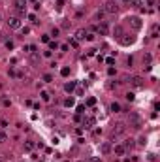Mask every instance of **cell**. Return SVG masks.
Instances as JSON below:
<instances>
[{"label": "cell", "mask_w": 160, "mask_h": 162, "mask_svg": "<svg viewBox=\"0 0 160 162\" xmlns=\"http://www.w3.org/2000/svg\"><path fill=\"white\" fill-rule=\"evenodd\" d=\"M107 76H115V68H107Z\"/></svg>", "instance_id": "36"}, {"label": "cell", "mask_w": 160, "mask_h": 162, "mask_svg": "<svg viewBox=\"0 0 160 162\" xmlns=\"http://www.w3.org/2000/svg\"><path fill=\"white\" fill-rule=\"evenodd\" d=\"M0 40H2V34H0Z\"/></svg>", "instance_id": "43"}, {"label": "cell", "mask_w": 160, "mask_h": 162, "mask_svg": "<svg viewBox=\"0 0 160 162\" xmlns=\"http://www.w3.org/2000/svg\"><path fill=\"white\" fill-rule=\"evenodd\" d=\"M104 13H106V11H96V19H100V21H102V19H104Z\"/></svg>", "instance_id": "26"}, {"label": "cell", "mask_w": 160, "mask_h": 162, "mask_svg": "<svg viewBox=\"0 0 160 162\" xmlns=\"http://www.w3.org/2000/svg\"><path fill=\"white\" fill-rule=\"evenodd\" d=\"M94 122H96L94 117H87V119L83 121V126H85V128H93V126H94Z\"/></svg>", "instance_id": "10"}, {"label": "cell", "mask_w": 160, "mask_h": 162, "mask_svg": "<svg viewBox=\"0 0 160 162\" xmlns=\"http://www.w3.org/2000/svg\"><path fill=\"white\" fill-rule=\"evenodd\" d=\"M89 162H102V159H98V156H90Z\"/></svg>", "instance_id": "32"}, {"label": "cell", "mask_w": 160, "mask_h": 162, "mask_svg": "<svg viewBox=\"0 0 160 162\" xmlns=\"http://www.w3.org/2000/svg\"><path fill=\"white\" fill-rule=\"evenodd\" d=\"M6 47H8V49H13V42L8 40V42H6Z\"/></svg>", "instance_id": "33"}, {"label": "cell", "mask_w": 160, "mask_h": 162, "mask_svg": "<svg viewBox=\"0 0 160 162\" xmlns=\"http://www.w3.org/2000/svg\"><path fill=\"white\" fill-rule=\"evenodd\" d=\"M128 124H130L132 128L139 130L143 126V121H141V117H139L138 113H130V117H128Z\"/></svg>", "instance_id": "1"}, {"label": "cell", "mask_w": 160, "mask_h": 162, "mask_svg": "<svg viewBox=\"0 0 160 162\" xmlns=\"http://www.w3.org/2000/svg\"><path fill=\"white\" fill-rule=\"evenodd\" d=\"M122 145H125V149H132V147H134V140H126Z\"/></svg>", "instance_id": "19"}, {"label": "cell", "mask_w": 160, "mask_h": 162, "mask_svg": "<svg viewBox=\"0 0 160 162\" xmlns=\"http://www.w3.org/2000/svg\"><path fill=\"white\" fill-rule=\"evenodd\" d=\"M106 62H107V64H115V58H113V57H109V58H107Z\"/></svg>", "instance_id": "39"}, {"label": "cell", "mask_w": 160, "mask_h": 162, "mask_svg": "<svg viewBox=\"0 0 160 162\" xmlns=\"http://www.w3.org/2000/svg\"><path fill=\"white\" fill-rule=\"evenodd\" d=\"M136 4V8H143V0H132Z\"/></svg>", "instance_id": "27"}, {"label": "cell", "mask_w": 160, "mask_h": 162, "mask_svg": "<svg viewBox=\"0 0 160 162\" xmlns=\"http://www.w3.org/2000/svg\"><path fill=\"white\" fill-rule=\"evenodd\" d=\"M96 32H100L102 36H107V34H109V26H107V23H100V25L96 26Z\"/></svg>", "instance_id": "8"}, {"label": "cell", "mask_w": 160, "mask_h": 162, "mask_svg": "<svg viewBox=\"0 0 160 162\" xmlns=\"http://www.w3.org/2000/svg\"><path fill=\"white\" fill-rule=\"evenodd\" d=\"M61 76H64V77H68V76H70V68H68V66H64V68L61 70Z\"/></svg>", "instance_id": "21"}, {"label": "cell", "mask_w": 160, "mask_h": 162, "mask_svg": "<svg viewBox=\"0 0 160 162\" xmlns=\"http://www.w3.org/2000/svg\"><path fill=\"white\" fill-rule=\"evenodd\" d=\"M145 141H147V138H145V136L139 138V145H145Z\"/></svg>", "instance_id": "37"}, {"label": "cell", "mask_w": 160, "mask_h": 162, "mask_svg": "<svg viewBox=\"0 0 160 162\" xmlns=\"http://www.w3.org/2000/svg\"><path fill=\"white\" fill-rule=\"evenodd\" d=\"M8 140V136H6V132L4 130H0V143H4V141Z\"/></svg>", "instance_id": "23"}, {"label": "cell", "mask_w": 160, "mask_h": 162, "mask_svg": "<svg viewBox=\"0 0 160 162\" xmlns=\"http://www.w3.org/2000/svg\"><path fill=\"white\" fill-rule=\"evenodd\" d=\"M151 38H158V25H154L151 29Z\"/></svg>", "instance_id": "18"}, {"label": "cell", "mask_w": 160, "mask_h": 162, "mask_svg": "<svg viewBox=\"0 0 160 162\" xmlns=\"http://www.w3.org/2000/svg\"><path fill=\"white\" fill-rule=\"evenodd\" d=\"M77 43H79V42L75 40V38H72V40H70V45H74V47H77Z\"/></svg>", "instance_id": "34"}, {"label": "cell", "mask_w": 160, "mask_h": 162, "mask_svg": "<svg viewBox=\"0 0 160 162\" xmlns=\"http://www.w3.org/2000/svg\"><path fill=\"white\" fill-rule=\"evenodd\" d=\"M43 81H45V83H51V81H53V76H51V74H45V76H43Z\"/></svg>", "instance_id": "25"}, {"label": "cell", "mask_w": 160, "mask_h": 162, "mask_svg": "<svg viewBox=\"0 0 160 162\" xmlns=\"http://www.w3.org/2000/svg\"><path fill=\"white\" fill-rule=\"evenodd\" d=\"M62 6H64V2H62V0H58V2H57V10H62Z\"/></svg>", "instance_id": "38"}, {"label": "cell", "mask_w": 160, "mask_h": 162, "mask_svg": "<svg viewBox=\"0 0 160 162\" xmlns=\"http://www.w3.org/2000/svg\"><path fill=\"white\" fill-rule=\"evenodd\" d=\"M8 26H10V29H21V21H19V17H13V15H11V17L8 19Z\"/></svg>", "instance_id": "6"}, {"label": "cell", "mask_w": 160, "mask_h": 162, "mask_svg": "<svg viewBox=\"0 0 160 162\" xmlns=\"http://www.w3.org/2000/svg\"><path fill=\"white\" fill-rule=\"evenodd\" d=\"M104 11H106V13H117L119 11V6H117V2H115V0H109V2H106L104 4Z\"/></svg>", "instance_id": "3"}, {"label": "cell", "mask_w": 160, "mask_h": 162, "mask_svg": "<svg viewBox=\"0 0 160 162\" xmlns=\"http://www.w3.org/2000/svg\"><path fill=\"white\" fill-rule=\"evenodd\" d=\"M128 23H130V26L134 30H139V29H141V25H143L139 17H130V19H128Z\"/></svg>", "instance_id": "5"}, {"label": "cell", "mask_w": 160, "mask_h": 162, "mask_svg": "<svg viewBox=\"0 0 160 162\" xmlns=\"http://www.w3.org/2000/svg\"><path fill=\"white\" fill-rule=\"evenodd\" d=\"M34 149V143L32 141H25V151H32Z\"/></svg>", "instance_id": "22"}, {"label": "cell", "mask_w": 160, "mask_h": 162, "mask_svg": "<svg viewBox=\"0 0 160 162\" xmlns=\"http://www.w3.org/2000/svg\"><path fill=\"white\" fill-rule=\"evenodd\" d=\"M8 126V121H4V119H0V130H4Z\"/></svg>", "instance_id": "31"}, {"label": "cell", "mask_w": 160, "mask_h": 162, "mask_svg": "<svg viewBox=\"0 0 160 162\" xmlns=\"http://www.w3.org/2000/svg\"><path fill=\"white\" fill-rule=\"evenodd\" d=\"M64 90H66V92H74L75 90V81H68L66 85H64Z\"/></svg>", "instance_id": "12"}, {"label": "cell", "mask_w": 160, "mask_h": 162, "mask_svg": "<svg viewBox=\"0 0 160 162\" xmlns=\"http://www.w3.org/2000/svg\"><path fill=\"white\" fill-rule=\"evenodd\" d=\"M49 49H58V43L57 42H49Z\"/></svg>", "instance_id": "28"}, {"label": "cell", "mask_w": 160, "mask_h": 162, "mask_svg": "<svg viewBox=\"0 0 160 162\" xmlns=\"http://www.w3.org/2000/svg\"><path fill=\"white\" fill-rule=\"evenodd\" d=\"M64 106H66V108H74V106H75V100H74V98H66V100H64Z\"/></svg>", "instance_id": "15"}, {"label": "cell", "mask_w": 160, "mask_h": 162, "mask_svg": "<svg viewBox=\"0 0 160 162\" xmlns=\"http://www.w3.org/2000/svg\"><path fill=\"white\" fill-rule=\"evenodd\" d=\"M0 162H6V160H4V159H2V156H0Z\"/></svg>", "instance_id": "41"}, {"label": "cell", "mask_w": 160, "mask_h": 162, "mask_svg": "<svg viewBox=\"0 0 160 162\" xmlns=\"http://www.w3.org/2000/svg\"><path fill=\"white\" fill-rule=\"evenodd\" d=\"M125 2H130V0H125Z\"/></svg>", "instance_id": "44"}, {"label": "cell", "mask_w": 160, "mask_h": 162, "mask_svg": "<svg viewBox=\"0 0 160 162\" xmlns=\"http://www.w3.org/2000/svg\"><path fill=\"white\" fill-rule=\"evenodd\" d=\"M13 6H15V10H17L21 15H25V6H26V0H15V2H13Z\"/></svg>", "instance_id": "7"}, {"label": "cell", "mask_w": 160, "mask_h": 162, "mask_svg": "<svg viewBox=\"0 0 160 162\" xmlns=\"http://www.w3.org/2000/svg\"><path fill=\"white\" fill-rule=\"evenodd\" d=\"M128 83H130L132 87H136V89H141L143 85H145V83H143V79L139 76H130L128 77Z\"/></svg>", "instance_id": "4"}, {"label": "cell", "mask_w": 160, "mask_h": 162, "mask_svg": "<svg viewBox=\"0 0 160 162\" xmlns=\"http://www.w3.org/2000/svg\"><path fill=\"white\" fill-rule=\"evenodd\" d=\"M40 96H42L43 102H49V100H51V94L47 92V90H42V92H40Z\"/></svg>", "instance_id": "16"}, {"label": "cell", "mask_w": 160, "mask_h": 162, "mask_svg": "<svg viewBox=\"0 0 160 162\" xmlns=\"http://www.w3.org/2000/svg\"><path fill=\"white\" fill-rule=\"evenodd\" d=\"M111 111L119 113V111H121V104H119V102H113V104H111Z\"/></svg>", "instance_id": "17"}, {"label": "cell", "mask_w": 160, "mask_h": 162, "mask_svg": "<svg viewBox=\"0 0 160 162\" xmlns=\"http://www.w3.org/2000/svg\"><path fill=\"white\" fill-rule=\"evenodd\" d=\"M111 151H115V155L122 156V155H125V151H126V149H125V145H117V147H115V149H111Z\"/></svg>", "instance_id": "13"}, {"label": "cell", "mask_w": 160, "mask_h": 162, "mask_svg": "<svg viewBox=\"0 0 160 162\" xmlns=\"http://www.w3.org/2000/svg\"><path fill=\"white\" fill-rule=\"evenodd\" d=\"M100 151H102V155H109L111 153V143L109 141H104L102 147H100Z\"/></svg>", "instance_id": "9"}, {"label": "cell", "mask_w": 160, "mask_h": 162, "mask_svg": "<svg viewBox=\"0 0 160 162\" xmlns=\"http://www.w3.org/2000/svg\"><path fill=\"white\" fill-rule=\"evenodd\" d=\"M51 36L57 38V36H58V29H53V30H51Z\"/></svg>", "instance_id": "35"}, {"label": "cell", "mask_w": 160, "mask_h": 162, "mask_svg": "<svg viewBox=\"0 0 160 162\" xmlns=\"http://www.w3.org/2000/svg\"><path fill=\"white\" fill-rule=\"evenodd\" d=\"M0 23H2V15H0Z\"/></svg>", "instance_id": "42"}, {"label": "cell", "mask_w": 160, "mask_h": 162, "mask_svg": "<svg viewBox=\"0 0 160 162\" xmlns=\"http://www.w3.org/2000/svg\"><path fill=\"white\" fill-rule=\"evenodd\" d=\"M126 132V124L125 122H117V124H115V128H113V132H111V138H119V136H122V134Z\"/></svg>", "instance_id": "2"}, {"label": "cell", "mask_w": 160, "mask_h": 162, "mask_svg": "<svg viewBox=\"0 0 160 162\" xmlns=\"http://www.w3.org/2000/svg\"><path fill=\"white\" fill-rule=\"evenodd\" d=\"M134 98H136L134 92H128V94H126V100H128V102H134Z\"/></svg>", "instance_id": "29"}, {"label": "cell", "mask_w": 160, "mask_h": 162, "mask_svg": "<svg viewBox=\"0 0 160 162\" xmlns=\"http://www.w3.org/2000/svg\"><path fill=\"white\" fill-rule=\"evenodd\" d=\"M113 34H115V38H117V40H121V38L125 36V34H122V29H121V26H115Z\"/></svg>", "instance_id": "14"}, {"label": "cell", "mask_w": 160, "mask_h": 162, "mask_svg": "<svg viewBox=\"0 0 160 162\" xmlns=\"http://www.w3.org/2000/svg\"><path fill=\"white\" fill-rule=\"evenodd\" d=\"M42 42L43 43H49L51 40H49V34H43V36H42Z\"/></svg>", "instance_id": "30"}, {"label": "cell", "mask_w": 160, "mask_h": 162, "mask_svg": "<svg viewBox=\"0 0 160 162\" xmlns=\"http://www.w3.org/2000/svg\"><path fill=\"white\" fill-rule=\"evenodd\" d=\"M85 38H87V30L85 29H79L77 32H75V40H77V42L79 40H85Z\"/></svg>", "instance_id": "11"}, {"label": "cell", "mask_w": 160, "mask_h": 162, "mask_svg": "<svg viewBox=\"0 0 160 162\" xmlns=\"http://www.w3.org/2000/svg\"><path fill=\"white\" fill-rule=\"evenodd\" d=\"M94 38H96V34H94V32H89V30H87V40H89V42H93Z\"/></svg>", "instance_id": "24"}, {"label": "cell", "mask_w": 160, "mask_h": 162, "mask_svg": "<svg viewBox=\"0 0 160 162\" xmlns=\"http://www.w3.org/2000/svg\"><path fill=\"white\" fill-rule=\"evenodd\" d=\"M87 104H89V106H94L96 100H94V98H89V102H87Z\"/></svg>", "instance_id": "40"}, {"label": "cell", "mask_w": 160, "mask_h": 162, "mask_svg": "<svg viewBox=\"0 0 160 162\" xmlns=\"http://www.w3.org/2000/svg\"><path fill=\"white\" fill-rule=\"evenodd\" d=\"M75 111H77V115H83V113H85V106H83V104H79L77 108H75Z\"/></svg>", "instance_id": "20"}]
</instances>
